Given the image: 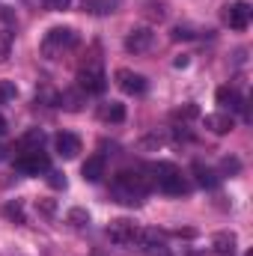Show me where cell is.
Returning <instances> with one entry per match:
<instances>
[{"instance_id": "cell-31", "label": "cell", "mask_w": 253, "mask_h": 256, "mask_svg": "<svg viewBox=\"0 0 253 256\" xmlns=\"http://www.w3.org/2000/svg\"><path fill=\"white\" fill-rule=\"evenodd\" d=\"M0 134H6V120L0 116Z\"/></svg>"}, {"instance_id": "cell-22", "label": "cell", "mask_w": 253, "mask_h": 256, "mask_svg": "<svg viewBox=\"0 0 253 256\" xmlns=\"http://www.w3.org/2000/svg\"><path fill=\"white\" fill-rule=\"evenodd\" d=\"M68 224H72V226H86V224H90V214H86L84 208H72V212H68Z\"/></svg>"}, {"instance_id": "cell-5", "label": "cell", "mask_w": 253, "mask_h": 256, "mask_svg": "<svg viewBox=\"0 0 253 256\" xmlns=\"http://www.w3.org/2000/svg\"><path fill=\"white\" fill-rule=\"evenodd\" d=\"M137 236H140V226L134 220H128V218H116L108 226V238L114 244H122V248L126 244H137Z\"/></svg>"}, {"instance_id": "cell-24", "label": "cell", "mask_w": 253, "mask_h": 256, "mask_svg": "<svg viewBox=\"0 0 253 256\" xmlns=\"http://www.w3.org/2000/svg\"><path fill=\"white\" fill-rule=\"evenodd\" d=\"M45 9H51V12H63V9H68V3L72 0H39Z\"/></svg>"}, {"instance_id": "cell-32", "label": "cell", "mask_w": 253, "mask_h": 256, "mask_svg": "<svg viewBox=\"0 0 253 256\" xmlns=\"http://www.w3.org/2000/svg\"><path fill=\"white\" fill-rule=\"evenodd\" d=\"M3 158H6V146L0 143V161H3Z\"/></svg>"}, {"instance_id": "cell-17", "label": "cell", "mask_w": 253, "mask_h": 256, "mask_svg": "<svg viewBox=\"0 0 253 256\" xmlns=\"http://www.w3.org/2000/svg\"><path fill=\"white\" fill-rule=\"evenodd\" d=\"M80 9L90 15H110V12H116V0H84Z\"/></svg>"}, {"instance_id": "cell-19", "label": "cell", "mask_w": 253, "mask_h": 256, "mask_svg": "<svg viewBox=\"0 0 253 256\" xmlns=\"http://www.w3.org/2000/svg\"><path fill=\"white\" fill-rule=\"evenodd\" d=\"M194 173H196V182H200L202 188H214V185H218V179H214V173H212L208 167H202V164H194Z\"/></svg>"}, {"instance_id": "cell-2", "label": "cell", "mask_w": 253, "mask_h": 256, "mask_svg": "<svg viewBox=\"0 0 253 256\" xmlns=\"http://www.w3.org/2000/svg\"><path fill=\"white\" fill-rule=\"evenodd\" d=\"M78 45V33L72 27H54L45 33L42 39V57L45 60H60L63 54H68L72 48Z\"/></svg>"}, {"instance_id": "cell-18", "label": "cell", "mask_w": 253, "mask_h": 256, "mask_svg": "<svg viewBox=\"0 0 253 256\" xmlns=\"http://www.w3.org/2000/svg\"><path fill=\"white\" fill-rule=\"evenodd\" d=\"M57 102H60V108H66V110H72V114H74V110H80V108H84V90H80V92L68 90V92H63V96L57 98Z\"/></svg>"}, {"instance_id": "cell-20", "label": "cell", "mask_w": 253, "mask_h": 256, "mask_svg": "<svg viewBox=\"0 0 253 256\" xmlns=\"http://www.w3.org/2000/svg\"><path fill=\"white\" fill-rule=\"evenodd\" d=\"M12 54V33L9 30H0V63H6Z\"/></svg>"}, {"instance_id": "cell-29", "label": "cell", "mask_w": 253, "mask_h": 256, "mask_svg": "<svg viewBox=\"0 0 253 256\" xmlns=\"http://www.w3.org/2000/svg\"><path fill=\"white\" fill-rule=\"evenodd\" d=\"M149 15H152V18H158V21H161V18H164V15H167V12H164V6H161V3H158V6H155V3H152V6H149Z\"/></svg>"}, {"instance_id": "cell-27", "label": "cell", "mask_w": 253, "mask_h": 256, "mask_svg": "<svg viewBox=\"0 0 253 256\" xmlns=\"http://www.w3.org/2000/svg\"><path fill=\"white\" fill-rule=\"evenodd\" d=\"M194 36H196V33H194L190 27H176V30H173V39H176V42H182V39H194Z\"/></svg>"}, {"instance_id": "cell-11", "label": "cell", "mask_w": 253, "mask_h": 256, "mask_svg": "<svg viewBox=\"0 0 253 256\" xmlns=\"http://www.w3.org/2000/svg\"><path fill=\"white\" fill-rule=\"evenodd\" d=\"M202 126L208 128L212 134H230L232 131V116L230 114H206Z\"/></svg>"}, {"instance_id": "cell-7", "label": "cell", "mask_w": 253, "mask_h": 256, "mask_svg": "<svg viewBox=\"0 0 253 256\" xmlns=\"http://www.w3.org/2000/svg\"><path fill=\"white\" fill-rule=\"evenodd\" d=\"M250 3H244V0H238V3H232V6H226V12H224V21L232 27V30H248V24H250Z\"/></svg>"}, {"instance_id": "cell-4", "label": "cell", "mask_w": 253, "mask_h": 256, "mask_svg": "<svg viewBox=\"0 0 253 256\" xmlns=\"http://www.w3.org/2000/svg\"><path fill=\"white\" fill-rule=\"evenodd\" d=\"M78 84H80V90L84 92H104V86H108V78H104V68H102V63H86L80 72H78Z\"/></svg>"}, {"instance_id": "cell-10", "label": "cell", "mask_w": 253, "mask_h": 256, "mask_svg": "<svg viewBox=\"0 0 253 256\" xmlns=\"http://www.w3.org/2000/svg\"><path fill=\"white\" fill-rule=\"evenodd\" d=\"M54 146H57V155H60V158H74V155L80 152V140H78L74 134H68V131L57 134Z\"/></svg>"}, {"instance_id": "cell-12", "label": "cell", "mask_w": 253, "mask_h": 256, "mask_svg": "<svg viewBox=\"0 0 253 256\" xmlns=\"http://www.w3.org/2000/svg\"><path fill=\"white\" fill-rule=\"evenodd\" d=\"M80 176H84L86 182H98V179L104 176V158H102V155L86 158V161H84V167H80Z\"/></svg>"}, {"instance_id": "cell-28", "label": "cell", "mask_w": 253, "mask_h": 256, "mask_svg": "<svg viewBox=\"0 0 253 256\" xmlns=\"http://www.w3.org/2000/svg\"><path fill=\"white\" fill-rule=\"evenodd\" d=\"M173 116H176V120H190V116H196V108H194V104H185V108L176 110Z\"/></svg>"}, {"instance_id": "cell-30", "label": "cell", "mask_w": 253, "mask_h": 256, "mask_svg": "<svg viewBox=\"0 0 253 256\" xmlns=\"http://www.w3.org/2000/svg\"><path fill=\"white\" fill-rule=\"evenodd\" d=\"M224 170H226V173H236V170H238V161H236V158H226V161H224Z\"/></svg>"}, {"instance_id": "cell-8", "label": "cell", "mask_w": 253, "mask_h": 256, "mask_svg": "<svg viewBox=\"0 0 253 256\" xmlns=\"http://www.w3.org/2000/svg\"><path fill=\"white\" fill-rule=\"evenodd\" d=\"M152 39H155L152 27H134L126 36V51L128 54H143V51L152 48Z\"/></svg>"}, {"instance_id": "cell-3", "label": "cell", "mask_w": 253, "mask_h": 256, "mask_svg": "<svg viewBox=\"0 0 253 256\" xmlns=\"http://www.w3.org/2000/svg\"><path fill=\"white\" fill-rule=\"evenodd\" d=\"M149 173H152V182H155L164 194H188L185 176H182L173 164H155Z\"/></svg>"}, {"instance_id": "cell-6", "label": "cell", "mask_w": 253, "mask_h": 256, "mask_svg": "<svg viewBox=\"0 0 253 256\" xmlns=\"http://www.w3.org/2000/svg\"><path fill=\"white\" fill-rule=\"evenodd\" d=\"M15 167L21 173H27V176H39V173H48L51 170V161H48V155L42 149H36V152H21L15 158Z\"/></svg>"}, {"instance_id": "cell-13", "label": "cell", "mask_w": 253, "mask_h": 256, "mask_svg": "<svg viewBox=\"0 0 253 256\" xmlns=\"http://www.w3.org/2000/svg\"><path fill=\"white\" fill-rule=\"evenodd\" d=\"M212 250L220 256H232L236 254V232H218L212 238Z\"/></svg>"}, {"instance_id": "cell-9", "label": "cell", "mask_w": 253, "mask_h": 256, "mask_svg": "<svg viewBox=\"0 0 253 256\" xmlns=\"http://www.w3.org/2000/svg\"><path fill=\"white\" fill-rule=\"evenodd\" d=\"M116 84H120V90L128 92V96H143L146 92V78L137 74V72H128V68H120L116 72Z\"/></svg>"}, {"instance_id": "cell-25", "label": "cell", "mask_w": 253, "mask_h": 256, "mask_svg": "<svg viewBox=\"0 0 253 256\" xmlns=\"http://www.w3.org/2000/svg\"><path fill=\"white\" fill-rule=\"evenodd\" d=\"M48 185L51 188H66V176L57 173V170H48Z\"/></svg>"}, {"instance_id": "cell-16", "label": "cell", "mask_w": 253, "mask_h": 256, "mask_svg": "<svg viewBox=\"0 0 253 256\" xmlns=\"http://www.w3.org/2000/svg\"><path fill=\"white\" fill-rule=\"evenodd\" d=\"M98 116H102L104 122H122V120H126V108H122L120 102H104V104L98 108Z\"/></svg>"}, {"instance_id": "cell-14", "label": "cell", "mask_w": 253, "mask_h": 256, "mask_svg": "<svg viewBox=\"0 0 253 256\" xmlns=\"http://www.w3.org/2000/svg\"><path fill=\"white\" fill-rule=\"evenodd\" d=\"M214 98H218V104H224V108H230V110H242V108H244L238 90H232V86H220Z\"/></svg>"}, {"instance_id": "cell-1", "label": "cell", "mask_w": 253, "mask_h": 256, "mask_svg": "<svg viewBox=\"0 0 253 256\" xmlns=\"http://www.w3.org/2000/svg\"><path fill=\"white\" fill-rule=\"evenodd\" d=\"M152 188V176H143V173H120L116 176V182H114V196L120 200V202H128V206H134L143 194Z\"/></svg>"}, {"instance_id": "cell-21", "label": "cell", "mask_w": 253, "mask_h": 256, "mask_svg": "<svg viewBox=\"0 0 253 256\" xmlns=\"http://www.w3.org/2000/svg\"><path fill=\"white\" fill-rule=\"evenodd\" d=\"M3 214H6L9 220H15V224H24V208H21V202H9V206L3 208Z\"/></svg>"}, {"instance_id": "cell-15", "label": "cell", "mask_w": 253, "mask_h": 256, "mask_svg": "<svg viewBox=\"0 0 253 256\" xmlns=\"http://www.w3.org/2000/svg\"><path fill=\"white\" fill-rule=\"evenodd\" d=\"M42 143H45L42 128H33V131H27V134L18 140V152H36V149H42Z\"/></svg>"}, {"instance_id": "cell-26", "label": "cell", "mask_w": 253, "mask_h": 256, "mask_svg": "<svg viewBox=\"0 0 253 256\" xmlns=\"http://www.w3.org/2000/svg\"><path fill=\"white\" fill-rule=\"evenodd\" d=\"M36 208H39L42 214H54V212H57V202H54V200H36Z\"/></svg>"}, {"instance_id": "cell-23", "label": "cell", "mask_w": 253, "mask_h": 256, "mask_svg": "<svg viewBox=\"0 0 253 256\" xmlns=\"http://www.w3.org/2000/svg\"><path fill=\"white\" fill-rule=\"evenodd\" d=\"M15 98V84L12 80H0V104Z\"/></svg>"}]
</instances>
